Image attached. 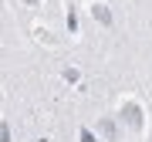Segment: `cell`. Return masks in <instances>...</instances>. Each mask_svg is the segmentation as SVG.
Returning a JSON list of instances; mask_svg holds the SVG:
<instances>
[{
    "instance_id": "3957f363",
    "label": "cell",
    "mask_w": 152,
    "mask_h": 142,
    "mask_svg": "<svg viewBox=\"0 0 152 142\" xmlns=\"http://www.w3.org/2000/svg\"><path fill=\"white\" fill-rule=\"evenodd\" d=\"M98 132H102V135H108V139H118V129H115L112 119H102V122H98Z\"/></svg>"
},
{
    "instance_id": "277c9868",
    "label": "cell",
    "mask_w": 152,
    "mask_h": 142,
    "mask_svg": "<svg viewBox=\"0 0 152 142\" xmlns=\"http://www.w3.org/2000/svg\"><path fill=\"white\" fill-rule=\"evenodd\" d=\"M0 142H10V129H7L4 122H0Z\"/></svg>"
},
{
    "instance_id": "8992f818",
    "label": "cell",
    "mask_w": 152,
    "mask_h": 142,
    "mask_svg": "<svg viewBox=\"0 0 152 142\" xmlns=\"http://www.w3.org/2000/svg\"><path fill=\"white\" fill-rule=\"evenodd\" d=\"M24 4H31V7H37V4H41V0H24Z\"/></svg>"
},
{
    "instance_id": "7a4b0ae2",
    "label": "cell",
    "mask_w": 152,
    "mask_h": 142,
    "mask_svg": "<svg viewBox=\"0 0 152 142\" xmlns=\"http://www.w3.org/2000/svg\"><path fill=\"white\" fill-rule=\"evenodd\" d=\"M91 14H95L98 24H112V10H108L105 4H91Z\"/></svg>"
},
{
    "instance_id": "6da1fadb",
    "label": "cell",
    "mask_w": 152,
    "mask_h": 142,
    "mask_svg": "<svg viewBox=\"0 0 152 142\" xmlns=\"http://www.w3.org/2000/svg\"><path fill=\"white\" fill-rule=\"evenodd\" d=\"M118 112H122V122H125V125H129V129H135V132H142V125H145V115H142V105H139V102L125 98Z\"/></svg>"
},
{
    "instance_id": "5b68a950",
    "label": "cell",
    "mask_w": 152,
    "mask_h": 142,
    "mask_svg": "<svg viewBox=\"0 0 152 142\" xmlns=\"http://www.w3.org/2000/svg\"><path fill=\"white\" fill-rule=\"evenodd\" d=\"M81 142H95V139H91V135H88V132L81 129Z\"/></svg>"
}]
</instances>
